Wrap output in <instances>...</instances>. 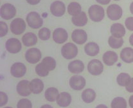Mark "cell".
<instances>
[{
	"mask_svg": "<svg viewBox=\"0 0 133 108\" xmlns=\"http://www.w3.org/2000/svg\"><path fill=\"white\" fill-rule=\"evenodd\" d=\"M122 8L118 5L112 4L107 8V16L111 20H119L122 16Z\"/></svg>",
	"mask_w": 133,
	"mask_h": 108,
	"instance_id": "52a82bcc",
	"label": "cell"
},
{
	"mask_svg": "<svg viewBox=\"0 0 133 108\" xmlns=\"http://www.w3.org/2000/svg\"><path fill=\"white\" fill-rule=\"evenodd\" d=\"M108 44L111 48L113 49H118L124 44V40L122 38H116L113 36H111L108 39Z\"/></svg>",
	"mask_w": 133,
	"mask_h": 108,
	"instance_id": "f1b7e54d",
	"label": "cell"
},
{
	"mask_svg": "<svg viewBox=\"0 0 133 108\" xmlns=\"http://www.w3.org/2000/svg\"><path fill=\"white\" fill-rule=\"evenodd\" d=\"M41 63L43 66L49 71H53L56 66V60L51 57H46L44 58L42 60Z\"/></svg>",
	"mask_w": 133,
	"mask_h": 108,
	"instance_id": "4316f807",
	"label": "cell"
},
{
	"mask_svg": "<svg viewBox=\"0 0 133 108\" xmlns=\"http://www.w3.org/2000/svg\"><path fill=\"white\" fill-rule=\"evenodd\" d=\"M71 101L72 97L70 94H69L68 92H63L59 94L57 99H56V102H57L58 106L60 107H66L70 104Z\"/></svg>",
	"mask_w": 133,
	"mask_h": 108,
	"instance_id": "ac0fdd59",
	"label": "cell"
},
{
	"mask_svg": "<svg viewBox=\"0 0 133 108\" xmlns=\"http://www.w3.org/2000/svg\"><path fill=\"white\" fill-rule=\"evenodd\" d=\"M17 108H32L31 102L28 99H22L18 102Z\"/></svg>",
	"mask_w": 133,
	"mask_h": 108,
	"instance_id": "836d02e7",
	"label": "cell"
},
{
	"mask_svg": "<svg viewBox=\"0 0 133 108\" xmlns=\"http://www.w3.org/2000/svg\"><path fill=\"white\" fill-rule=\"evenodd\" d=\"M129 41L130 44H131V45L133 47V34H132L131 36H130Z\"/></svg>",
	"mask_w": 133,
	"mask_h": 108,
	"instance_id": "b9f144b4",
	"label": "cell"
},
{
	"mask_svg": "<svg viewBox=\"0 0 133 108\" xmlns=\"http://www.w3.org/2000/svg\"><path fill=\"white\" fill-rule=\"evenodd\" d=\"M35 72L39 76L41 77H45L49 74V71L47 70L45 67L43 66L41 62L40 64H37L35 67Z\"/></svg>",
	"mask_w": 133,
	"mask_h": 108,
	"instance_id": "d6a6232c",
	"label": "cell"
},
{
	"mask_svg": "<svg viewBox=\"0 0 133 108\" xmlns=\"http://www.w3.org/2000/svg\"><path fill=\"white\" fill-rule=\"evenodd\" d=\"M41 108H53V107L49 104H44L43 105V106H42Z\"/></svg>",
	"mask_w": 133,
	"mask_h": 108,
	"instance_id": "7bdbcfd3",
	"label": "cell"
},
{
	"mask_svg": "<svg viewBox=\"0 0 133 108\" xmlns=\"http://www.w3.org/2000/svg\"><path fill=\"white\" fill-rule=\"evenodd\" d=\"M130 11H131V13L133 14V2H132L130 5Z\"/></svg>",
	"mask_w": 133,
	"mask_h": 108,
	"instance_id": "f6af8a7d",
	"label": "cell"
},
{
	"mask_svg": "<svg viewBox=\"0 0 133 108\" xmlns=\"http://www.w3.org/2000/svg\"><path fill=\"white\" fill-rule=\"evenodd\" d=\"M95 97H96V93L91 88H87L84 90L81 94L82 100L85 103H91L95 100Z\"/></svg>",
	"mask_w": 133,
	"mask_h": 108,
	"instance_id": "d4e9b609",
	"label": "cell"
},
{
	"mask_svg": "<svg viewBox=\"0 0 133 108\" xmlns=\"http://www.w3.org/2000/svg\"><path fill=\"white\" fill-rule=\"evenodd\" d=\"M87 69L91 75L99 76L103 72L104 66L99 60L93 59L88 63Z\"/></svg>",
	"mask_w": 133,
	"mask_h": 108,
	"instance_id": "ba28073f",
	"label": "cell"
},
{
	"mask_svg": "<svg viewBox=\"0 0 133 108\" xmlns=\"http://www.w3.org/2000/svg\"><path fill=\"white\" fill-rule=\"evenodd\" d=\"M68 70L73 74H79L84 70V63L80 60H75L68 65Z\"/></svg>",
	"mask_w": 133,
	"mask_h": 108,
	"instance_id": "2e32d148",
	"label": "cell"
},
{
	"mask_svg": "<svg viewBox=\"0 0 133 108\" xmlns=\"http://www.w3.org/2000/svg\"><path fill=\"white\" fill-rule=\"evenodd\" d=\"M5 48L10 53H19L21 50V43L18 39L11 38L8 39L5 43Z\"/></svg>",
	"mask_w": 133,
	"mask_h": 108,
	"instance_id": "9c48e42d",
	"label": "cell"
},
{
	"mask_svg": "<svg viewBox=\"0 0 133 108\" xmlns=\"http://www.w3.org/2000/svg\"><path fill=\"white\" fill-rule=\"evenodd\" d=\"M52 38L56 43L62 44L67 40L68 33L65 29L57 28L53 32Z\"/></svg>",
	"mask_w": 133,
	"mask_h": 108,
	"instance_id": "9a60e30c",
	"label": "cell"
},
{
	"mask_svg": "<svg viewBox=\"0 0 133 108\" xmlns=\"http://www.w3.org/2000/svg\"><path fill=\"white\" fill-rule=\"evenodd\" d=\"M0 27H1V29H0V36L1 37H3L7 34L8 28V26L5 22L1 21L0 22Z\"/></svg>",
	"mask_w": 133,
	"mask_h": 108,
	"instance_id": "e575fe53",
	"label": "cell"
},
{
	"mask_svg": "<svg viewBox=\"0 0 133 108\" xmlns=\"http://www.w3.org/2000/svg\"><path fill=\"white\" fill-rule=\"evenodd\" d=\"M41 0H26V1H27L30 5H37V4H38L41 2Z\"/></svg>",
	"mask_w": 133,
	"mask_h": 108,
	"instance_id": "f35d334b",
	"label": "cell"
},
{
	"mask_svg": "<svg viewBox=\"0 0 133 108\" xmlns=\"http://www.w3.org/2000/svg\"><path fill=\"white\" fill-rule=\"evenodd\" d=\"M17 92L21 96L26 97L30 95L31 93L30 88V82L28 80H22L17 85Z\"/></svg>",
	"mask_w": 133,
	"mask_h": 108,
	"instance_id": "5bb4252c",
	"label": "cell"
},
{
	"mask_svg": "<svg viewBox=\"0 0 133 108\" xmlns=\"http://www.w3.org/2000/svg\"><path fill=\"white\" fill-rule=\"evenodd\" d=\"M4 108H12V107H4Z\"/></svg>",
	"mask_w": 133,
	"mask_h": 108,
	"instance_id": "bcb514c9",
	"label": "cell"
},
{
	"mask_svg": "<svg viewBox=\"0 0 133 108\" xmlns=\"http://www.w3.org/2000/svg\"><path fill=\"white\" fill-rule=\"evenodd\" d=\"M42 58L41 50L37 48L28 49L25 53V59L30 64H36L40 61Z\"/></svg>",
	"mask_w": 133,
	"mask_h": 108,
	"instance_id": "5b68a950",
	"label": "cell"
},
{
	"mask_svg": "<svg viewBox=\"0 0 133 108\" xmlns=\"http://www.w3.org/2000/svg\"><path fill=\"white\" fill-rule=\"evenodd\" d=\"M114 1H120V0H114Z\"/></svg>",
	"mask_w": 133,
	"mask_h": 108,
	"instance_id": "7dc6e473",
	"label": "cell"
},
{
	"mask_svg": "<svg viewBox=\"0 0 133 108\" xmlns=\"http://www.w3.org/2000/svg\"><path fill=\"white\" fill-rule=\"evenodd\" d=\"M129 104L130 107L131 108H133V95H131L129 99Z\"/></svg>",
	"mask_w": 133,
	"mask_h": 108,
	"instance_id": "60d3db41",
	"label": "cell"
},
{
	"mask_svg": "<svg viewBox=\"0 0 133 108\" xmlns=\"http://www.w3.org/2000/svg\"><path fill=\"white\" fill-rule=\"evenodd\" d=\"M26 23L21 18H17L10 24V31L16 35H20L24 33L26 29Z\"/></svg>",
	"mask_w": 133,
	"mask_h": 108,
	"instance_id": "277c9868",
	"label": "cell"
},
{
	"mask_svg": "<svg viewBox=\"0 0 133 108\" xmlns=\"http://www.w3.org/2000/svg\"><path fill=\"white\" fill-rule=\"evenodd\" d=\"M87 22H88V18L87 14L84 12H81L79 14L72 17V22L74 26L78 27L84 26L87 24Z\"/></svg>",
	"mask_w": 133,
	"mask_h": 108,
	"instance_id": "ffe728a7",
	"label": "cell"
},
{
	"mask_svg": "<svg viewBox=\"0 0 133 108\" xmlns=\"http://www.w3.org/2000/svg\"><path fill=\"white\" fill-rule=\"evenodd\" d=\"M16 14V8L10 3H5L1 7V17L5 20H10Z\"/></svg>",
	"mask_w": 133,
	"mask_h": 108,
	"instance_id": "8992f818",
	"label": "cell"
},
{
	"mask_svg": "<svg viewBox=\"0 0 133 108\" xmlns=\"http://www.w3.org/2000/svg\"><path fill=\"white\" fill-rule=\"evenodd\" d=\"M125 27L128 30L131 31H133V17H129L127 18L125 20Z\"/></svg>",
	"mask_w": 133,
	"mask_h": 108,
	"instance_id": "d590c367",
	"label": "cell"
},
{
	"mask_svg": "<svg viewBox=\"0 0 133 108\" xmlns=\"http://www.w3.org/2000/svg\"><path fill=\"white\" fill-rule=\"evenodd\" d=\"M102 60L106 66H113L117 62L118 55L113 51H107L103 54Z\"/></svg>",
	"mask_w": 133,
	"mask_h": 108,
	"instance_id": "d6986e66",
	"label": "cell"
},
{
	"mask_svg": "<svg viewBox=\"0 0 133 108\" xmlns=\"http://www.w3.org/2000/svg\"><path fill=\"white\" fill-rule=\"evenodd\" d=\"M65 5L60 1H55L50 6V12L55 17H62L65 13Z\"/></svg>",
	"mask_w": 133,
	"mask_h": 108,
	"instance_id": "30bf717a",
	"label": "cell"
},
{
	"mask_svg": "<svg viewBox=\"0 0 133 108\" xmlns=\"http://www.w3.org/2000/svg\"><path fill=\"white\" fill-rule=\"evenodd\" d=\"M0 106H3L6 104L8 102V96L5 93L3 92H0Z\"/></svg>",
	"mask_w": 133,
	"mask_h": 108,
	"instance_id": "8d00e7d4",
	"label": "cell"
},
{
	"mask_svg": "<svg viewBox=\"0 0 133 108\" xmlns=\"http://www.w3.org/2000/svg\"><path fill=\"white\" fill-rule=\"evenodd\" d=\"M38 37L41 40L47 41L51 37V31L47 27H43L38 31Z\"/></svg>",
	"mask_w": 133,
	"mask_h": 108,
	"instance_id": "1f68e13d",
	"label": "cell"
},
{
	"mask_svg": "<svg viewBox=\"0 0 133 108\" xmlns=\"http://www.w3.org/2000/svg\"><path fill=\"white\" fill-rule=\"evenodd\" d=\"M59 92L57 88L55 87H49L45 90V98L49 102H55L57 99Z\"/></svg>",
	"mask_w": 133,
	"mask_h": 108,
	"instance_id": "484cf974",
	"label": "cell"
},
{
	"mask_svg": "<svg viewBox=\"0 0 133 108\" xmlns=\"http://www.w3.org/2000/svg\"><path fill=\"white\" fill-rule=\"evenodd\" d=\"M131 79V78L129 74L125 73H122L116 78V82L121 87H126L129 83Z\"/></svg>",
	"mask_w": 133,
	"mask_h": 108,
	"instance_id": "f546056e",
	"label": "cell"
},
{
	"mask_svg": "<svg viewBox=\"0 0 133 108\" xmlns=\"http://www.w3.org/2000/svg\"><path fill=\"white\" fill-rule=\"evenodd\" d=\"M125 89L127 92L130 93H133V78L131 79L129 83L125 87Z\"/></svg>",
	"mask_w": 133,
	"mask_h": 108,
	"instance_id": "74e56055",
	"label": "cell"
},
{
	"mask_svg": "<svg viewBox=\"0 0 133 108\" xmlns=\"http://www.w3.org/2000/svg\"><path fill=\"white\" fill-rule=\"evenodd\" d=\"M44 85L43 81L38 78L33 79L30 82V88L34 94H38L44 90Z\"/></svg>",
	"mask_w": 133,
	"mask_h": 108,
	"instance_id": "7402d4cb",
	"label": "cell"
},
{
	"mask_svg": "<svg viewBox=\"0 0 133 108\" xmlns=\"http://www.w3.org/2000/svg\"><path fill=\"white\" fill-rule=\"evenodd\" d=\"M120 58L125 63H132L133 62V49L131 47H126L120 52Z\"/></svg>",
	"mask_w": 133,
	"mask_h": 108,
	"instance_id": "cb8c5ba5",
	"label": "cell"
},
{
	"mask_svg": "<svg viewBox=\"0 0 133 108\" xmlns=\"http://www.w3.org/2000/svg\"><path fill=\"white\" fill-rule=\"evenodd\" d=\"M95 108H108V107L104 104H100V105H98V106Z\"/></svg>",
	"mask_w": 133,
	"mask_h": 108,
	"instance_id": "ee69618b",
	"label": "cell"
},
{
	"mask_svg": "<svg viewBox=\"0 0 133 108\" xmlns=\"http://www.w3.org/2000/svg\"><path fill=\"white\" fill-rule=\"evenodd\" d=\"M78 49L75 44L72 43H67L65 44L61 49V53L62 56L67 60L74 59L77 56Z\"/></svg>",
	"mask_w": 133,
	"mask_h": 108,
	"instance_id": "7a4b0ae2",
	"label": "cell"
},
{
	"mask_svg": "<svg viewBox=\"0 0 133 108\" xmlns=\"http://www.w3.org/2000/svg\"><path fill=\"white\" fill-rule=\"evenodd\" d=\"M99 45L95 42H89L84 46V52L88 56H96L99 53Z\"/></svg>",
	"mask_w": 133,
	"mask_h": 108,
	"instance_id": "44dd1931",
	"label": "cell"
},
{
	"mask_svg": "<svg viewBox=\"0 0 133 108\" xmlns=\"http://www.w3.org/2000/svg\"><path fill=\"white\" fill-rule=\"evenodd\" d=\"M70 87L75 90H81L86 85V80L80 75H74L70 78L69 80Z\"/></svg>",
	"mask_w": 133,
	"mask_h": 108,
	"instance_id": "8fae6325",
	"label": "cell"
},
{
	"mask_svg": "<svg viewBox=\"0 0 133 108\" xmlns=\"http://www.w3.org/2000/svg\"><path fill=\"white\" fill-rule=\"evenodd\" d=\"M26 73V67L22 62H16L10 68V73L14 77L21 78L24 76Z\"/></svg>",
	"mask_w": 133,
	"mask_h": 108,
	"instance_id": "7c38bea8",
	"label": "cell"
},
{
	"mask_svg": "<svg viewBox=\"0 0 133 108\" xmlns=\"http://www.w3.org/2000/svg\"><path fill=\"white\" fill-rule=\"evenodd\" d=\"M71 38L72 41L76 44L83 45L87 41L88 36L85 31L83 29H75L71 34Z\"/></svg>",
	"mask_w": 133,
	"mask_h": 108,
	"instance_id": "4fadbf2b",
	"label": "cell"
},
{
	"mask_svg": "<svg viewBox=\"0 0 133 108\" xmlns=\"http://www.w3.org/2000/svg\"><path fill=\"white\" fill-rule=\"evenodd\" d=\"M110 32L113 36L116 38H122L125 34V29L120 23H115L111 26Z\"/></svg>",
	"mask_w": 133,
	"mask_h": 108,
	"instance_id": "e0dca14e",
	"label": "cell"
},
{
	"mask_svg": "<svg viewBox=\"0 0 133 108\" xmlns=\"http://www.w3.org/2000/svg\"><path fill=\"white\" fill-rule=\"evenodd\" d=\"M22 41L24 46L31 47L35 45L37 42V37L33 33H27L22 38Z\"/></svg>",
	"mask_w": 133,
	"mask_h": 108,
	"instance_id": "603a6c76",
	"label": "cell"
},
{
	"mask_svg": "<svg viewBox=\"0 0 133 108\" xmlns=\"http://www.w3.org/2000/svg\"><path fill=\"white\" fill-rule=\"evenodd\" d=\"M26 22L31 28L39 29L43 25V19L39 13L35 12H31L26 16Z\"/></svg>",
	"mask_w": 133,
	"mask_h": 108,
	"instance_id": "3957f363",
	"label": "cell"
},
{
	"mask_svg": "<svg viewBox=\"0 0 133 108\" xmlns=\"http://www.w3.org/2000/svg\"><path fill=\"white\" fill-rule=\"evenodd\" d=\"M98 3L101 4V5H106L109 3V2L111 1V0H95Z\"/></svg>",
	"mask_w": 133,
	"mask_h": 108,
	"instance_id": "ab89813d",
	"label": "cell"
},
{
	"mask_svg": "<svg viewBox=\"0 0 133 108\" xmlns=\"http://www.w3.org/2000/svg\"><path fill=\"white\" fill-rule=\"evenodd\" d=\"M67 12L69 15L76 16L81 12V6L77 2H72L68 5Z\"/></svg>",
	"mask_w": 133,
	"mask_h": 108,
	"instance_id": "83f0119b",
	"label": "cell"
},
{
	"mask_svg": "<svg viewBox=\"0 0 133 108\" xmlns=\"http://www.w3.org/2000/svg\"><path fill=\"white\" fill-rule=\"evenodd\" d=\"M127 102L124 98L117 97L113 99L111 107V108H127Z\"/></svg>",
	"mask_w": 133,
	"mask_h": 108,
	"instance_id": "4dcf8cb0",
	"label": "cell"
},
{
	"mask_svg": "<svg viewBox=\"0 0 133 108\" xmlns=\"http://www.w3.org/2000/svg\"><path fill=\"white\" fill-rule=\"evenodd\" d=\"M88 15L92 21L99 22L104 17V10L100 5H91L88 9Z\"/></svg>",
	"mask_w": 133,
	"mask_h": 108,
	"instance_id": "6da1fadb",
	"label": "cell"
}]
</instances>
